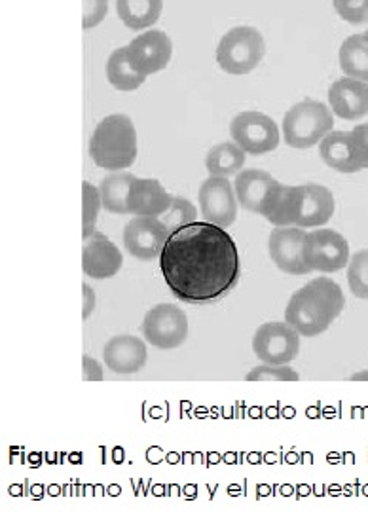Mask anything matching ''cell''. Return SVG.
<instances>
[{
    "mask_svg": "<svg viewBox=\"0 0 368 512\" xmlns=\"http://www.w3.org/2000/svg\"><path fill=\"white\" fill-rule=\"evenodd\" d=\"M158 260L169 291L190 306L215 304L240 283L236 241L226 228L207 220L173 232Z\"/></svg>",
    "mask_w": 368,
    "mask_h": 512,
    "instance_id": "1",
    "label": "cell"
},
{
    "mask_svg": "<svg viewBox=\"0 0 368 512\" xmlns=\"http://www.w3.org/2000/svg\"><path fill=\"white\" fill-rule=\"evenodd\" d=\"M346 308V296L331 277H315L287 302L285 321L300 336L315 338L331 327Z\"/></svg>",
    "mask_w": 368,
    "mask_h": 512,
    "instance_id": "2",
    "label": "cell"
},
{
    "mask_svg": "<svg viewBox=\"0 0 368 512\" xmlns=\"http://www.w3.org/2000/svg\"><path fill=\"white\" fill-rule=\"evenodd\" d=\"M139 154L137 129L128 114L105 116L90 139V156L97 167L107 171H126Z\"/></svg>",
    "mask_w": 368,
    "mask_h": 512,
    "instance_id": "3",
    "label": "cell"
},
{
    "mask_svg": "<svg viewBox=\"0 0 368 512\" xmlns=\"http://www.w3.org/2000/svg\"><path fill=\"white\" fill-rule=\"evenodd\" d=\"M332 128L334 114L331 107L315 99H306L285 112L281 133L287 147L306 150L319 145Z\"/></svg>",
    "mask_w": 368,
    "mask_h": 512,
    "instance_id": "4",
    "label": "cell"
},
{
    "mask_svg": "<svg viewBox=\"0 0 368 512\" xmlns=\"http://www.w3.org/2000/svg\"><path fill=\"white\" fill-rule=\"evenodd\" d=\"M264 55V37L258 29L249 25L230 29L217 46V63L224 73L232 76L253 73L262 63Z\"/></svg>",
    "mask_w": 368,
    "mask_h": 512,
    "instance_id": "5",
    "label": "cell"
},
{
    "mask_svg": "<svg viewBox=\"0 0 368 512\" xmlns=\"http://www.w3.org/2000/svg\"><path fill=\"white\" fill-rule=\"evenodd\" d=\"M302 256L310 274H334L348 266L350 245L340 232L321 226V230L306 232Z\"/></svg>",
    "mask_w": 368,
    "mask_h": 512,
    "instance_id": "6",
    "label": "cell"
},
{
    "mask_svg": "<svg viewBox=\"0 0 368 512\" xmlns=\"http://www.w3.org/2000/svg\"><path fill=\"white\" fill-rule=\"evenodd\" d=\"M230 137L249 156L274 152L281 143V131L276 122L258 110H243L230 124Z\"/></svg>",
    "mask_w": 368,
    "mask_h": 512,
    "instance_id": "7",
    "label": "cell"
},
{
    "mask_svg": "<svg viewBox=\"0 0 368 512\" xmlns=\"http://www.w3.org/2000/svg\"><path fill=\"white\" fill-rule=\"evenodd\" d=\"M253 351L260 363L289 365L300 353V332L287 321L264 323L253 336Z\"/></svg>",
    "mask_w": 368,
    "mask_h": 512,
    "instance_id": "8",
    "label": "cell"
},
{
    "mask_svg": "<svg viewBox=\"0 0 368 512\" xmlns=\"http://www.w3.org/2000/svg\"><path fill=\"white\" fill-rule=\"evenodd\" d=\"M143 336L150 346L162 351L181 348L188 338V317L179 306L158 304L145 315Z\"/></svg>",
    "mask_w": 368,
    "mask_h": 512,
    "instance_id": "9",
    "label": "cell"
},
{
    "mask_svg": "<svg viewBox=\"0 0 368 512\" xmlns=\"http://www.w3.org/2000/svg\"><path fill=\"white\" fill-rule=\"evenodd\" d=\"M198 202L203 220L217 224L221 228H230L238 219V196L236 188L228 177H213L203 181L198 190Z\"/></svg>",
    "mask_w": 368,
    "mask_h": 512,
    "instance_id": "10",
    "label": "cell"
},
{
    "mask_svg": "<svg viewBox=\"0 0 368 512\" xmlns=\"http://www.w3.org/2000/svg\"><path fill=\"white\" fill-rule=\"evenodd\" d=\"M171 232L160 217H133L126 224L122 241L133 258L150 262L162 255Z\"/></svg>",
    "mask_w": 368,
    "mask_h": 512,
    "instance_id": "11",
    "label": "cell"
},
{
    "mask_svg": "<svg viewBox=\"0 0 368 512\" xmlns=\"http://www.w3.org/2000/svg\"><path fill=\"white\" fill-rule=\"evenodd\" d=\"M126 48L131 65L145 76L164 71L173 57V42L160 29L141 31Z\"/></svg>",
    "mask_w": 368,
    "mask_h": 512,
    "instance_id": "12",
    "label": "cell"
},
{
    "mask_svg": "<svg viewBox=\"0 0 368 512\" xmlns=\"http://www.w3.org/2000/svg\"><path fill=\"white\" fill-rule=\"evenodd\" d=\"M336 202L331 190L323 184H298L295 186V217L293 226L321 228L332 219Z\"/></svg>",
    "mask_w": 368,
    "mask_h": 512,
    "instance_id": "13",
    "label": "cell"
},
{
    "mask_svg": "<svg viewBox=\"0 0 368 512\" xmlns=\"http://www.w3.org/2000/svg\"><path fill=\"white\" fill-rule=\"evenodd\" d=\"M304 239H306L304 228L274 226L270 239H268V251H270L272 262L283 274H310V270L304 264V256H302Z\"/></svg>",
    "mask_w": 368,
    "mask_h": 512,
    "instance_id": "14",
    "label": "cell"
},
{
    "mask_svg": "<svg viewBox=\"0 0 368 512\" xmlns=\"http://www.w3.org/2000/svg\"><path fill=\"white\" fill-rule=\"evenodd\" d=\"M124 266V255L111 239L99 232H93L84 239L82 247V270L92 279H111Z\"/></svg>",
    "mask_w": 368,
    "mask_h": 512,
    "instance_id": "15",
    "label": "cell"
},
{
    "mask_svg": "<svg viewBox=\"0 0 368 512\" xmlns=\"http://www.w3.org/2000/svg\"><path fill=\"white\" fill-rule=\"evenodd\" d=\"M329 107L332 114L355 122L368 114V82L357 78H338L329 88Z\"/></svg>",
    "mask_w": 368,
    "mask_h": 512,
    "instance_id": "16",
    "label": "cell"
},
{
    "mask_svg": "<svg viewBox=\"0 0 368 512\" xmlns=\"http://www.w3.org/2000/svg\"><path fill=\"white\" fill-rule=\"evenodd\" d=\"M105 365L116 374H135L147 366V344L139 336H112L103 349Z\"/></svg>",
    "mask_w": 368,
    "mask_h": 512,
    "instance_id": "17",
    "label": "cell"
},
{
    "mask_svg": "<svg viewBox=\"0 0 368 512\" xmlns=\"http://www.w3.org/2000/svg\"><path fill=\"white\" fill-rule=\"evenodd\" d=\"M173 198L156 179H135L129 190V215L162 217Z\"/></svg>",
    "mask_w": 368,
    "mask_h": 512,
    "instance_id": "18",
    "label": "cell"
},
{
    "mask_svg": "<svg viewBox=\"0 0 368 512\" xmlns=\"http://www.w3.org/2000/svg\"><path fill=\"white\" fill-rule=\"evenodd\" d=\"M276 183V179L262 169H241L234 181L238 202L245 211L260 215L262 205Z\"/></svg>",
    "mask_w": 368,
    "mask_h": 512,
    "instance_id": "19",
    "label": "cell"
},
{
    "mask_svg": "<svg viewBox=\"0 0 368 512\" xmlns=\"http://www.w3.org/2000/svg\"><path fill=\"white\" fill-rule=\"evenodd\" d=\"M319 156L325 164L338 173H357L361 167L355 158V148L351 141V131L327 133L319 143Z\"/></svg>",
    "mask_w": 368,
    "mask_h": 512,
    "instance_id": "20",
    "label": "cell"
},
{
    "mask_svg": "<svg viewBox=\"0 0 368 512\" xmlns=\"http://www.w3.org/2000/svg\"><path fill=\"white\" fill-rule=\"evenodd\" d=\"M164 0H116L120 21L135 33L147 31L162 18Z\"/></svg>",
    "mask_w": 368,
    "mask_h": 512,
    "instance_id": "21",
    "label": "cell"
},
{
    "mask_svg": "<svg viewBox=\"0 0 368 512\" xmlns=\"http://www.w3.org/2000/svg\"><path fill=\"white\" fill-rule=\"evenodd\" d=\"M137 177L128 171H109L99 184L103 209L112 215H129V190Z\"/></svg>",
    "mask_w": 368,
    "mask_h": 512,
    "instance_id": "22",
    "label": "cell"
},
{
    "mask_svg": "<svg viewBox=\"0 0 368 512\" xmlns=\"http://www.w3.org/2000/svg\"><path fill=\"white\" fill-rule=\"evenodd\" d=\"M105 73H107V80L111 84L114 90L118 92H135L139 90L145 82H147V76L139 73L128 57V48H116L109 59H107V67H105Z\"/></svg>",
    "mask_w": 368,
    "mask_h": 512,
    "instance_id": "23",
    "label": "cell"
},
{
    "mask_svg": "<svg viewBox=\"0 0 368 512\" xmlns=\"http://www.w3.org/2000/svg\"><path fill=\"white\" fill-rule=\"evenodd\" d=\"M247 152L234 141H224L207 152L205 167L213 177H234L245 169Z\"/></svg>",
    "mask_w": 368,
    "mask_h": 512,
    "instance_id": "24",
    "label": "cell"
},
{
    "mask_svg": "<svg viewBox=\"0 0 368 512\" xmlns=\"http://www.w3.org/2000/svg\"><path fill=\"white\" fill-rule=\"evenodd\" d=\"M260 217H264L272 226H293L295 186L281 183L274 184L266 202L262 205Z\"/></svg>",
    "mask_w": 368,
    "mask_h": 512,
    "instance_id": "25",
    "label": "cell"
},
{
    "mask_svg": "<svg viewBox=\"0 0 368 512\" xmlns=\"http://www.w3.org/2000/svg\"><path fill=\"white\" fill-rule=\"evenodd\" d=\"M338 63L346 76L368 82V40L365 33L351 35L342 42Z\"/></svg>",
    "mask_w": 368,
    "mask_h": 512,
    "instance_id": "26",
    "label": "cell"
},
{
    "mask_svg": "<svg viewBox=\"0 0 368 512\" xmlns=\"http://www.w3.org/2000/svg\"><path fill=\"white\" fill-rule=\"evenodd\" d=\"M160 219L166 224L167 230L173 234L184 226L196 222L198 220V209L194 207V203L188 202L183 196H175L173 202L169 205V209Z\"/></svg>",
    "mask_w": 368,
    "mask_h": 512,
    "instance_id": "27",
    "label": "cell"
},
{
    "mask_svg": "<svg viewBox=\"0 0 368 512\" xmlns=\"http://www.w3.org/2000/svg\"><path fill=\"white\" fill-rule=\"evenodd\" d=\"M101 207H103V202H101L99 186L86 181L82 184V222H84L82 238H90L95 232V224H97Z\"/></svg>",
    "mask_w": 368,
    "mask_h": 512,
    "instance_id": "28",
    "label": "cell"
},
{
    "mask_svg": "<svg viewBox=\"0 0 368 512\" xmlns=\"http://www.w3.org/2000/svg\"><path fill=\"white\" fill-rule=\"evenodd\" d=\"M348 285L353 296L368 300V249L351 256L348 262Z\"/></svg>",
    "mask_w": 368,
    "mask_h": 512,
    "instance_id": "29",
    "label": "cell"
},
{
    "mask_svg": "<svg viewBox=\"0 0 368 512\" xmlns=\"http://www.w3.org/2000/svg\"><path fill=\"white\" fill-rule=\"evenodd\" d=\"M247 382H298L300 374L287 365H262L255 366L247 376Z\"/></svg>",
    "mask_w": 368,
    "mask_h": 512,
    "instance_id": "30",
    "label": "cell"
},
{
    "mask_svg": "<svg viewBox=\"0 0 368 512\" xmlns=\"http://www.w3.org/2000/svg\"><path fill=\"white\" fill-rule=\"evenodd\" d=\"M338 18L350 25L368 23V0H332Z\"/></svg>",
    "mask_w": 368,
    "mask_h": 512,
    "instance_id": "31",
    "label": "cell"
},
{
    "mask_svg": "<svg viewBox=\"0 0 368 512\" xmlns=\"http://www.w3.org/2000/svg\"><path fill=\"white\" fill-rule=\"evenodd\" d=\"M109 14V0H82V27L95 29Z\"/></svg>",
    "mask_w": 368,
    "mask_h": 512,
    "instance_id": "32",
    "label": "cell"
},
{
    "mask_svg": "<svg viewBox=\"0 0 368 512\" xmlns=\"http://www.w3.org/2000/svg\"><path fill=\"white\" fill-rule=\"evenodd\" d=\"M351 141L361 171L368 169V124H357L351 129Z\"/></svg>",
    "mask_w": 368,
    "mask_h": 512,
    "instance_id": "33",
    "label": "cell"
},
{
    "mask_svg": "<svg viewBox=\"0 0 368 512\" xmlns=\"http://www.w3.org/2000/svg\"><path fill=\"white\" fill-rule=\"evenodd\" d=\"M82 376L84 382H103V366L99 365L90 355L82 357Z\"/></svg>",
    "mask_w": 368,
    "mask_h": 512,
    "instance_id": "34",
    "label": "cell"
},
{
    "mask_svg": "<svg viewBox=\"0 0 368 512\" xmlns=\"http://www.w3.org/2000/svg\"><path fill=\"white\" fill-rule=\"evenodd\" d=\"M82 300H84L82 317H84V321H88V319H90V315L95 311V306H97V296H95V291H93L92 287H90L88 283H84V285H82Z\"/></svg>",
    "mask_w": 368,
    "mask_h": 512,
    "instance_id": "35",
    "label": "cell"
},
{
    "mask_svg": "<svg viewBox=\"0 0 368 512\" xmlns=\"http://www.w3.org/2000/svg\"><path fill=\"white\" fill-rule=\"evenodd\" d=\"M350 382H368V370L353 374V376H350Z\"/></svg>",
    "mask_w": 368,
    "mask_h": 512,
    "instance_id": "36",
    "label": "cell"
},
{
    "mask_svg": "<svg viewBox=\"0 0 368 512\" xmlns=\"http://www.w3.org/2000/svg\"><path fill=\"white\" fill-rule=\"evenodd\" d=\"M365 37H367V40H368V27H367V31H365Z\"/></svg>",
    "mask_w": 368,
    "mask_h": 512,
    "instance_id": "37",
    "label": "cell"
}]
</instances>
